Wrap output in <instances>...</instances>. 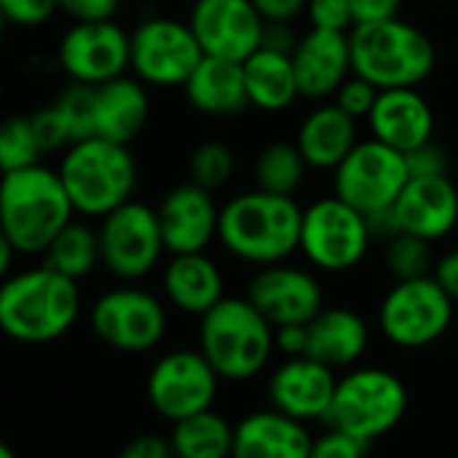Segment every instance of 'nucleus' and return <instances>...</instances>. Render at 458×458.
<instances>
[{
    "instance_id": "nucleus-1",
    "label": "nucleus",
    "mask_w": 458,
    "mask_h": 458,
    "mask_svg": "<svg viewBox=\"0 0 458 458\" xmlns=\"http://www.w3.org/2000/svg\"><path fill=\"white\" fill-rule=\"evenodd\" d=\"M81 314L78 282L48 268H27L5 276L0 287V330L27 346L59 341Z\"/></svg>"
},
{
    "instance_id": "nucleus-2",
    "label": "nucleus",
    "mask_w": 458,
    "mask_h": 458,
    "mask_svg": "<svg viewBox=\"0 0 458 458\" xmlns=\"http://www.w3.org/2000/svg\"><path fill=\"white\" fill-rule=\"evenodd\" d=\"M72 215L75 207L59 172L35 164L3 174L0 228L19 255H43L72 223Z\"/></svg>"
},
{
    "instance_id": "nucleus-3",
    "label": "nucleus",
    "mask_w": 458,
    "mask_h": 458,
    "mask_svg": "<svg viewBox=\"0 0 458 458\" xmlns=\"http://www.w3.org/2000/svg\"><path fill=\"white\" fill-rule=\"evenodd\" d=\"M303 209L293 196L250 191L231 199L220 209V244L239 260L252 266L284 263L301 250Z\"/></svg>"
},
{
    "instance_id": "nucleus-4",
    "label": "nucleus",
    "mask_w": 458,
    "mask_h": 458,
    "mask_svg": "<svg viewBox=\"0 0 458 458\" xmlns=\"http://www.w3.org/2000/svg\"><path fill=\"white\" fill-rule=\"evenodd\" d=\"M199 352L223 381H252L276 352V327L250 298H223L199 325Z\"/></svg>"
},
{
    "instance_id": "nucleus-5",
    "label": "nucleus",
    "mask_w": 458,
    "mask_h": 458,
    "mask_svg": "<svg viewBox=\"0 0 458 458\" xmlns=\"http://www.w3.org/2000/svg\"><path fill=\"white\" fill-rule=\"evenodd\" d=\"M354 75L376 89H416L435 70V43L403 19L357 24L349 32Z\"/></svg>"
},
{
    "instance_id": "nucleus-6",
    "label": "nucleus",
    "mask_w": 458,
    "mask_h": 458,
    "mask_svg": "<svg viewBox=\"0 0 458 458\" xmlns=\"http://www.w3.org/2000/svg\"><path fill=\"white\" fill-rule=\"evenodd\" d=\"M59 177L72 199L75 212L105 217L131 201L137 185V161L129 145L102 137L72 142L59 164Z\"/></svg>"
},
{
    "instance_id": "nucleus-7",
    "label": "nucleus",
    "mask_w": 458,
    "mask_h": 458,
    "mask_svg": "<svg viewBox=\"0 0 458 458\" xmlns=\"http://www.w3.org/2000/svg\"><path fill=\"white\" fill-rule=\"evenodd\" d=\"M408 413V386L386 368H352L338 378L327 427L368 445L394 432Z\"/></svg>"
},
{
    "instance_id": "nucleus-8",
    "label": "nucleus",
    "mask_w": 458,
    "mask_h": 458,
    "mask_svg": "<svg viewBox=\"0 0 458 458\" xmlns=\"http://www.w3.org/2000/svg\"><path fill=\"white\" fill-rule=\"evenodd\" d=\"M456 301L435 276L394 282L378 306V327L397 349H427L454 325Z\"/></svg>"
},
{
    "instance_id": "nucleus-9",
    "label": "nucleus",
    "mask_w": 458,
    "mask_h": 458,
    "mask_svg": "<svg viewBox=\"0 0 458 458\" xmlns=\"http://www.w3.org/2000/svg\"><path fill=\"white\" fill-rule=\"evenodd\" d=\"M373 244L368 217L338 196L319 199L303 209L301 252L327 274H344L360 266Z\"/></svg>"
},
{
    "instance_id": "nucleus-10",
    "label": "nucleus",
    "mask_w": 458,
    "mask_h": 458,
    "mask_svg": "<svg viewBox=\"0 0 458 458\" xmlns=\"http://www.w3.org/2000/svg\"><path fill=\"white\" fill-rule=\"evenodd\" d=\"M94 335L123 354L153 352L169 327L166 306L148 290L115 287L102 293L89 314Z\"/></svg>"
},
{
    "instance_id": "nucleus-11",
    "label": "nucleus",
    "mask_w": 458,
    "mask_h": 458,
    "mask_svg": "<svg viewBox=\"0 0 458 458\" xmlns=\"http://www.w3.org/2000/svg\"><path fill=\"white\" fill-rule=\"evenodd\" d=\"M220 381L199 349H174L153 362L145 392L153 411L169 424H177L209 411L217 400Z\"/></svg>"
},
{
    "instance_id": "nucleus-12",
    "label": "nucleus",
    "mask_w": 458,
    "mask_h": 458,
    "mask_svg": "<svg viewBox=\"0 0 458 458\" xmlns=\"http://www.w3.org/2000/svg\"><path fill=\"white\" fill-rule=\"evenodd\" d=\"M408 180L411 172L405 153L373 137L357 142L335 169V196L368 217L394 207Z\"/></svg>"
},
{
    "instance_id": "nucleus-13",
    "label": "nucleus",
    "mask_w": 458,
    "mask_h": 458,
    "mask_svg": "<svg viewBox=\"0 0 458 458\" xmlns=\"http://www.w3.org/2000/svg\"><path fill=\"white\" fill-rule=\"evenodd\" d=\"M99 247L102 266L113 276L123 282L148 276L166 252L158 209H150L142 201H126L123 207L113 209L102 217Z\"/></svg>"
},
{
    "instance_id": "nucleus-14",
    "label": "nucleus",
    "mask_w": 458,
    "mask_h": 458,
    "mask_svg": "<svg viewBox=\"0 0 458 458\" xmlns=\"http://www.w3.org/2000/svg\"><path fill=\"white\" fill-rule=\"evenodd\" d=\"M204 56L188 21L156 16L131 32V70L148 86H185Z\"/></svg>"
},
{
    "instance_id": "nucleus-15",
    "label": "nucleus",
    "mask_w": 458,
    "mask_h": 458,
    "mask_svg": "<svg viewBox=\"0 0 458 458\" xmlns=\"http://www.w3.org/2000/svg\"><path fill=\"white\" fill-rule=\"evenodd\" d=\"M59 64L75 83L102 86L131 64V35L110 21H75L59 40Z\"/></svg>"
},
{
    "instance_id": "nucleus-16",
    "label": "nucleus",
    "mask_w": 458,
    "mask_h": 458,
    "mask_svg": "<svg viewBox=\"0 0 458 458\" xmlns=\"http://www.w3.org/2000/svg\"><path fill=\"white\" fill-rule=\"evenodd\" d=\"M188 24L207 56L244 62L263 46L266 19L252 0H196Z\"/></svg>"
},
{
    "instance_id": "nucleus-17",
    "label": "nucleus",
    "mask_w": 458,
    "mask_h": 458,
    "mask_svg": "<svg viewBox=\"0 0 458 458\" xmlns=\"http://www.w3.org/2000/svg\"><path fill=\"white\" fill-rule=\"evenodd\" d=\"M335 389H338L335 370L303 354V357H284L271 370L266 394L274 411L309 424V421H327Z\"/></svg>"
},
{
    "instance_id": "nucleus-18",
    "label": "nucleus",
    "mask_w": 458,
    "mask_h": 458,
    "mask_svg": "<svg viewBox=\"0 0 458 458\" xmlns=\"http://www.w3.org/2000/svg\"><path fill=\"white\" fill-rule=\"evenodd\" d=\"M247 298L274 327L309 325L325 309L319 279L287 263L260 268L250 282Z\"/></svg>"
},
{
    "instance_id": "nucleus-19",
    "label": "nucleus",
    "mask_w": 458,
    "mask_h": 458,
    "mask_svg": "<svg viewBox=\"0 0 458 458\" xmlns=\"http://www.w3.org/2000/svg\"><path fill=\"white\" fill-rule=\"evenodd\" d=\"M158 223L166 252H204L212 244V239H217L220 207L215 204L212 191H204L196 182H185L166 193V199L158 207Z\"/></svg>"
},
{
    "instance_id": "nucleus-20",
    "label": "nucleus",
    "mask_w": 458,
    "mask_h": 458,
    "mask_svg": "<svg viewBox=\"0 0 458 458\" xmlns=\"http://www.w3.org/2000/svg\"><path fill=\"white\" fill-rule=\"evenodd\" d=\"M392 209L400 233L440 242L458 225V188L448 174L411 177Z\"/></svg>"
},
{
    "instance_id": "nucleus-21",
    "label": "nucleus",
    "mask_w": 458,
    "mask_h": 458,
    "mask_svg": "<svg viewBox=\"0 0 458 458\" xmlns=\"http://www.w3.org/2000/svg\"><path fill=\"white\" fill-rule=\"evenodd\" d=\"M293 64L301 97L322 99L335 94L349 81V72H354L349 32L311 27L298 40L293 51Z\"/></svg>"
},
{
    "instance_id": "nucleus-22",
    "label": "nucleus",
    "mask_w": 458,
    "mask_h": 458,
    "mask_svg": "<svg viewBox=\"0 0 458 458\" xmlns=\"http://www.w3.org/2000/svg\"><path fill=\"white\" fill-rule=\"evenodd\" d=\"M373 137L400 153H411L435 134V113L416 89H384L368 115Z\"/></svg>"
},
{
    "instance_id": "nucleus-23",
    "label": "nucleus",
    "mask_w": 458,
    "mask_h": 458,
    "mask_svg": "<svg viewBox=\"0 0 458 458\" xmlns=\"http://www.w3.org/2000/svg\"><path fill=\"white\" fill-rule=\"evenodd\" d=\"M311 443L314 437L303 421L266 408L236 424L233 458H309Z\"/></svg>"
},
{
    "instance_id": "nucleus-24",
    "label": "nucleus",
    "mask_w": 458,
    "mask_h": 458,
    "mask_svg": "<svg viewBox=\"0 0 458 458\" xmlns=\"http://www.w3.org/2000/svg\"><path fill=\"white\" fill-rule=\"evenodd\" d=\"M161 287L169 306L199 319L225 298L223 271L207 252L172 255L164 268Z\"/></svg>"
},
{
    "instance_id": "nucleus-25",
    "label": "nucleus",
    "mask_w": 458,
    "mask_h": 458,
    "mask_svg": "<svg viewBox=\"0 0 458 458\" xmlns=\"http://www.w3.org/2000/svg\"><path fill=\"white\" fill-rule=\"evenodd\" d=\"M309 349L306 354L319 360L333 370H352L370 346L368 322L346 306L322 309L309 325Z\"/></svg>"
},
{
    "instance_id": "nucleus-26",
    "label": "nucleus",
    "mask_w": 458,
    "mask_h": 458,
    "mask_svg": "<svg viewBox=\"0 0 458 458\" xmlns=\"http://www.w3.org/2000/svg\"><path fill=\"white\" fill-rule=\"evenodd\" d=\"M182 91L204 115H236L250 105L244 64L220 56H204Z\"/></svg>"
},
{
    "instance_id": "nucleus-27",
    "label": "nucleus",
    "mask_w": 458,
    "mask_h": 458,
    "mask_svg": "<svg viewBox=\"0 0 458 458\" xmlns=\"http://www.w3.org/2000/svg\"><path fill=\"white\" fill-rule=\"evenodd\" d=\"M150 118V97L137 78H113L97 86V137L129 145Z\"/></svg>"
},
{
    "instance_id": "nucleus-28",
    "label": "nucleus",
    "mask_w": 458,
    "mask_h": 458,
    "mask_svg": "<svg viewBox=\"0 0 458 458\" xmlns=\"http://www.w3.org/2000/svg\"><path fill=\"white\" fill-rule=\"evenodd\" d=\"M295 145L309 166L335 172L357 145V118L338 105H322L303 118Z\"/></svg>"
},
{
    "instance_id": "nucleus-29",
    "label": "nucleus",
    "mask_w": 458,
    "mask_h": 458,
    "mask_svg": "<svg viewBox=\"0 0 458 458\" xmlns=\"http://www.w3.org/2000/svg\"><path fill=\"white\" fill-rule=\"evenodd\" d=\"M242 64H244L250 105H255L258 110L282 113L301 97L293 54L258 48Z\"/></svg>"
},
{
    "instance_id": "nucleus-30",
    "label": "nucleus",
    "mask_w": 458,
    "mask_h": 458,
    "mask_svg": "<svg viewBox=\"0 0 458 458\" xmlns=\"http://www.w3.org/2000/svg\"><path fill=\"white\" fill-rule=\"evenodd\" d=\"M236 427L217 411H204L172 424L169 440L177 458H233Z\"/></svg>"
},
{
    "instance_id": "nucleus-31",
    "label": "nucleus",
    "mask_w": 458,
    "mask_h": 458,
    "mask_svg": "<svg viewBox=\"0 0 458 458\" xmlns=\"http://www.w3.org/2000/svg\"><path fill=\"white\" fill-rule=\"evenodd\" d=\"M43 263L75 282L89 276L102 263V247H99V231L70 223L43 252Z\"/></svg>"
},
{
    "instance_id": "nucleus-32",
    "label": "nucleus",
    "mask_w": 458,
    "mask_h": 458,
    "mask_svg": "<svg viewBox=\"0 0 458 458\" xmlns=\"http://www.w3.org/2000/svg\"><path fill=\"white\" fill-rule=\"evenodd\" d=\"M306 158L293 142H271L260 150L255 161V182L260 191L293 196L306 177Z\"/></svg>"
},
{
    "instance_id": "nucleus-33",
    "label": "nucleus",
    "mask_w": 458,
    "mask_h": 458,
    "mask_svg": "<svg viewBox=\"0 0 458 458\" xmlns=\"http://www.w3.org/2000/svg\"><path fill=\"white\" fill-rule=\"evenodd\" d=\"M386 266L397 282L432 276L437 266L432 255V242L411 233H397L386 242Z\"/></svg>"
},
{
    "instance_id": "nucleus-34",
    "label": "nucleus",
    "mask_w": 458,
    "mask_h": 458,
    "mask_svg": "<svg viewBox=\"0 0 458 458\" xmlns=\"http://www.w3.org/2000/svg\"><path fill=\"white\" fill-rule=\"evenodd\" d=\"M54 107L67 121L72 142L97 137V86L72 81V86H67L56 97Z\"/></svg>"
},
{
    "instance_id": "nucleus-35",
    "label": "nucleus",
    "mask_w": 458,
    "mask_h": 458,
    "mask_svg": "<svg viewBox=\"0 0 458 458\" xmlns=\"http://www.w3.org/2000/svg\"><path fill=\"white\" fill-rule=\"evenodd\" d=\"M40 145L32 131L30 115H13L0 129V166L5 172L35 166L40 158Z\"/></svg>"
},
{
    "instance_id": "nucleus-36",
    "label": "nucleus",
    "mask_w": 458,
    "mask_h": 458,
    "mask_svg": "<svg viewBox=\"0 0 458 458\" xmlns=\"http://www.w3.org/2000/svg\"><path fill=\"white\" fill-rule=\"evenodd\" d=\"M188 169H191V182L201 185L204 191H220L233 177L236 158L225 142L209 140L193 150Z\"/></svg>"
},
{
    "instance_id": "nucleus-37",
    "label": "nucleus",
    "mask_w": 458,
    "mask_h": 458,
    "mask_svg": "<svg viewBox=\"0 0 458 458\" xmlns=\"http://www.w3.org/2000/svg\"><path fill=\"white\" fill-rule=\"evenodd\" d=\"M30 123H32V131H35L43 153H54V150H62L64 145H72L67 121L62 118V113L54 105L30 115Z\"/></svg>"
},
{
    "instance_id": "nucleus-38",
    "label": "nucleus",
    "mask_w": 458,
    "mask_h": 458,
    "mask_svg": "<svg viewBox=\"0 0 458 458\" xmlns=\"http://www.w3.org/2000/svg\"><path fill=\"white\" fill-rule=\"evenodd\" d=\"M306 13H309V19H311V27L335 30V32H349V30H354L352 0H309Z\"/></svg>"
},
{
    "instance_id": "nucleus-39",
    "label": "nucleus",
    "mask_w": 458,
    "mask_h": 458,
    "mask_svg": "<svg viewBox=\"0 0 458 458\" xmlns=\"http://www.w3.org/2000/svg\"><path fill=\"white\" fill-rule=\"evenodd\" d=\"M368 448H370L368 443H362L341 429L327 427L325 435L314 437L309 458H368Z\"/></svg>"
},
{
    "instance_id": "nucleus-40",
    "label": "nucleus",
    "mask_w": 458,
    "mask_h": 458,
    "mask_svg": "<svg viewBox=\"0 0 458 458\" xmlns=\"http://www.w3.org/2000/svg\"><path fill=\"white\" fill-rule=\"evenodd\" d=\"M335 94H338V102L335 105L344 107L352 118H368L373 113V107H376V99H378L381 89H376L370 81L354 75Z\"/></svg>"
},
{
    "instance_id": "nucleus-41",
    "label": "nucleus",
    "mask_w": 458,
    "mask_h": 458,
    "mask_svg": "<svg viewBox=\"0 0 458 458\" xmlns=\"http://www.w3.org/2000/svg\"><path fill=\"white\" fill-rule=\"evenodd\" d=\"M56 8L59 0H0L3 16L16 27H40L54 16Z\"/></svg>"
},
{
    "instance_id": "nucleus-42",
    "label": "nucleus",
    "mask_w": 458,
    "mask_h": 458,
    "mask_svg": "<svg viewBox=\"0 0 458 458\" xmlns=\"http://www.w3.org/2000/svg\"><path fill=\"white\" fill-rule=\"evenodd\" d=\"M408 158V172L411 177H440L448 174V156L437 142H427L411 153H405Z\"/></svg>"
},
{
    "instance_id": "nucleus-43",
    "label": "nucleus",
    "mask_w": 458,
    "mask_h": 458,
    "mask_svg": "<svg viewBox=\"0 0 458 458\" xmlns=\"http://www.w3.org/2000/svg\"><path fill=\"white\" fill-rule=\"evenodd\" d=\"M118 458H177V456H174V448H172L169 435L145 432V435L131 437V440L121 448Z\"/></svg>"
},
{
    "instance_id": "nucleus-44",
    "label": "nucleus",
    "mask_w": 458,
    "mask_h": 458,
    "mask_svg": "<svg viewBox=\"0 0 458 458\" xmlns=\"http://www.w3.org/2000/svg\"><path fill=\"white\" fill-rule=\"evenodd\" d=\"M121 0H59V11L75 21H110Z\"/></svg>"
},
{
    "instance_id": "nucleus-45",
    "label": "nucleus",
    "mask_w": 458,
    "mask_h": 458,
    "mask_svg": "<svg viewBox=\"0 0 458 458\" xmlns=\"http://www.w3.org/2000/svg\"><path fill=\"white\" fill-rule=\"evenodd\" d=\"M400 5H403V0H352L354 27L357 24H376V21L394 19Z\"/></svg>"
},
{
    "instance_id": "nucleus-46",
    "label": "nucleus",
    "mask_w": 458,
    "mask_h": 458,
    "mask_svg": "<svg viewBox=\"0 0 458 458\" xmlns=\"http://www.w3.org/2000/svg\"><path fill=\"white\" fill-rule=\"evenodd\" d=\"M266 21H293L309 5V0H252Z\"/></svg>"
},
{
    "instance_id": "nucleus-47",
    "label": "nucleus",
    "mask_w": 458,
    "mask_h": 458,
    "mask_svg": "<svg viewBox=\"0 0 458 458\" xmlns=\"http://www.w3.org/2000/svg\"><path fill=\"white\" fill-rule=\"evenodd\" d=\"M309 349V330L306 325H287L276 327V352L284 357H303Z\"/></svg>"
},
{
    "instance_id": "nucleus-48",
    "label": "nucleus",
    "mask_w": 458,
    "mask_h": 458,
    "mask_svg": "<svg viewBox=\"0 0 458 458\" xmlns=\"http://www.w3.org/2000/svg\"><path fill=\"white\" fill-rule=\"evenodd\" d=\"M298 46V38L290 27V21H266L263 30V46L260 48H271V51H282V54H293Z\"/></svg>"
},
{
    "instance_id": "nucleus-49",
    "label": "nucleus",
    "mask_w": 458,
    "mask_h": 458,
    "mask_svg": "<svg viewBox=\"0 0 458 458\" xmlns=\"http://www.w3.org/2000/svg\"><path fill=\"white\" fill-rule=\"evenodd\" d=\"M437 282H440V287L454 298L458 303V250H451V252H445L440 260H437V266H435V274H432Z\"/></svg>"
},
{
    "instance_id": "nucleus-50",
    "label": "nucleus",
    "mask_w": 458,
    "mask_h": 458,
    "mask_svg": "<svg viewBox=\"0 0 458 458\" xmlns=\"http://www.w3.org/2000/svg\"><path fill=\"white\" fill-rule=\"evenodd\" d=\"M13 255H19V252L0 236V274L3 276H11V260H13Z\"/></svg>"
},
{
    "instance_id": "nucleus-51",
    "label": "nucleus",
    "mask_w": 458,
    "mask_h": 458,
    "mask_svg": "<svg viewBox=\"0 0 458 458\" xmlns=\"http://www.w3.org/2000/svg\"><path fill=\"white\" fill-rule=\"evenodd\" d=\"M0 458H19V456H16V451H13L8 443H3V445H0Z\"/></svg>"
}]
</instances>
